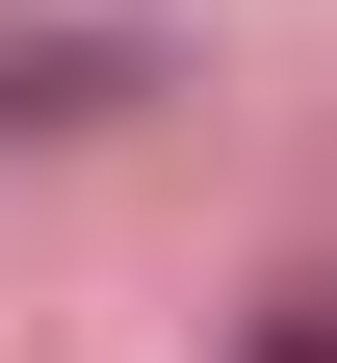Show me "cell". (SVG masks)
I'll return each instance as SVG.
<instances>
[{
    "instance_id": "obj_1",
    "label": "cell",
    "mask_w": 337,
    "mask_h": 363,
    "mask_svg": "<svg viewBox=\"0 0 337 363\" xmlns=\"http://www.w3.org/2000/svg\"><path fill=\"white\" fill-rule=\"evenodd\" d=\"M260 363H337V286H285V337H260Z\"/></svg>"
}]
</instances>
